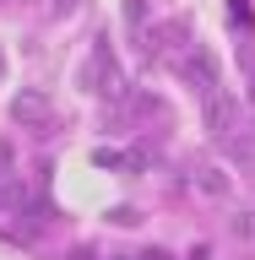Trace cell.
Wrapping results in <instances>:
<instances>
[{"instance_id": "cell-1", "label": "cell", "mask_w": 255, "mask_h": 260, "mask_svg": "<svg viewBox=\"0 0 255 260\" xmlns=\"http://www.w3.org/2000/svg\"><path fill=\"white\" fill-rule=\"evenodd\" d=\"M228 119H234V98L212 92V98H207V125L217 130V136H228Z\"/></svg>"}, {"instance_id": "cell-5", "label": "cell", "mask_w": 255, "mask_h": 260, "mask_svg": "<svg viewBox=\"0 0 255 260\" xmlns=\"http://www.w3.org/2000/svg\"><path fill=\"white\" fill-rule=\"evenodd\" d=\"M136 260H168V255H163V249H147V255H136Z\"/></svg>"}, {"instance_id": "cell-4", "label": "cell", "mask_w": 255, "mask_h": 260, "mask_svg": "<svg viewBox=\"0 0 255 260\" xmlns=\"http://www.w3.org/2000/svg\"><path fill=\"white\" fill-rule=\"evenodd\" d=\"M201 184H207V190H212V195H223V190H228V179H223V174H217V168H207V174H201Z\"/></svg>"}, {"instance_id": "cell-3", "label": "cell", "mask_w": 255, "mask_h": 260, "mask_svg": "<svg viewBox=\"0 0 255 260\" xmlns=\"http://www.w3.org/2000/svg\"><path fill=\"white\" fill-rule=\"evenodd\" d=\"M234 233H239V239H255V211H239V217H234Z\"/></svg>"}, {"instance_id": "cell-2", "label": "cell", "mask_w": 255, "mask_h": 260, "mask_svg": "<svg viewBox=\"0 0 255 260\" xmlns=\"http://www.w3.org/2000/svg\"><path fill=\"white\" fill-rule=\"evenodd\" d=\"M44 114H49L44 98H16V119H44Z\"/></svg>"}]
</instances>
